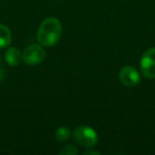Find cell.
Returning a JSON list of instances; mask_svg holds the SVG:
<instances>
[{"mask_svg": "<svg viewBox=\"0 0 155 155\" xmlns=\"http://www.w3.org/2000/svg\"><path fill=\"white\" fill-rule=\"evenodd\" d=\"M62 25L55 17L45 19L41 24L37 32V39L41 45L45 47H52L60 39L62 35Z\"/></svg>", "mask_w": 155, "mask_h": 155, "instance_id": "cell-1", "label": "cell"}, {"mask_svg": "<svg viewBox=\"0 0 155 155\" xmlns=\"http://www.w3.org/2000/svg\"><path fill=\"white\" fill-rule=\"evenodd\" d=\"M73 138L83 148H93L98 142V134L91 127H79L73 132Z\"/></svg>", "mask_w": 155, "mask_h": 155, "instance_id": "cell-2", "label": "cell"}, {"mask_svg": "<svg viewBox=\"0 0 155 155\" xmlns=\"http://www.w3.org/2000/svg\"><path fill=\"white\" fill-rule=\"evenodd\" d=\"M46 52L44 48L39 45H30L22 51V61L27 65H38L44 61Z\"/></svg>", "mask_w": 155, "mask_h": 155, "instance_id": "cell-3", "label": "cell"}, {"mask_svg": "<svg viewBox=\"0 0 155 155\" xmlns=\"http://www.w3.org/2000/svg\"><path fill=\"white\" fill-rule=\"evenodd\" d=\"M140 70L148 79H155V48H149L140 58Z\"/></svg>", "mask_w": 155, "mask_h": 155, "instance_id": "cell-4", "label": "cell"}, {"mask_svg": "<svg viewBox=\"0 0 155 155\" xmlns=\"http://www.w3.org/2000/svg\"><path fill=\"white\" fill-rule=\"evenodd\" d=\"M119 80L124 86L133 87L140 83V74L136 68L125 66L119 71Z\"/></svg>", "mask_w": 155, "mask_h": 155, "instance_id": "cell-5", "label": "cell"}, {"mask_svg": "<svg viewBox=\"0 0 155 155\" xmlns=\"http://www.w3.org/2000/svg\"><path fill=\"white\" fill-rule=\"evenodd\" d=\"M5 60L10 66H17L22 61V52H20L17 48L11 47L5 52Z\"/></svg>", "mask_w": 155, "mask_h": 155, "instance_id": "cell-6", "label": "cell"}, {"mask_svg": "<svg viewBox=\"0 0 155 155\" xmlns=\"http://www.w3.org/2000/svg\"><path fill=\"white\" fill-rule=\"evenodd\" d=\"M12 34L10 29L5 25L0 24V48H5L11 44Z\"/></svg>", "mask_w": 155, "mask_h": 155, "instance_id": "cell-7", "label": "cell"}, {"mask_svg": "<svg viewBox=\"0 0 155 155\" xmlns=\"http://www.w3.org/2000/svg\"><path fill=\"white\" fill-rule=\"evenodd\" d=\"M70 135H71V131H70V129L67 127H58L55 132V138H56V140L60 142L67 141V140L69 139V137H70Z\"/></svg>", "mask_w": 155, "mask_h": 155, "instance_id": "cell-8", "label": "cell"}, {"mask_svg": "<svg viewBox=\"0 0 155 155\" xmlns=\"http://www.w3.org/2000/svg\"><path fill=\"white\" fill-rule=\"evenodd\" d=\"M61 155H75L78 154V149L74 146H66L60 151Z\"/></svg>", "mask_w": 155, "mask_h": 155, "instance_id": "cell-9", "label": "cell"}, {"mask_svg": "<svg viewBox=\"0 0 155 155\" xmlns=\"http://www.w3.org/2000/svg\"><path fill=\"white\" fill-rule=\"evenodd\" d=\"M5 70H3V68H1V66H0V82L3 80V78H5Z\"/></svg>", "mask_w": 155, "mask_h": 155, "instance_id": "cell-10", "label": "cell"}, {"mask_svg": "<svg viewBox=\"0 0 155 155\" xmlns=\"http://www.w3.org/2000/svg\"><path fill=\"white\" fill-rule=\"evenodd\" d=\"M89 154H100V152H98V151H87V152H85V155H89Z\"/></svg>", "mask_w": 155, "mask_h": 155, "instance_id": "cell-11", "label": "cell"}, {"mask_svg": "<svg viewBox=\"0 0 155 155\" xmlns=\"http://www.w3.org/2000/svg\"><path fill=\"white\" fill-rule=\"evenodd\" d=\"M0 66H1V56H0Z\"/></svg>", "mask_w": 155, "mask_h": 155, "instance_id": "cell-12", "label": "cell"}]
</instances>
